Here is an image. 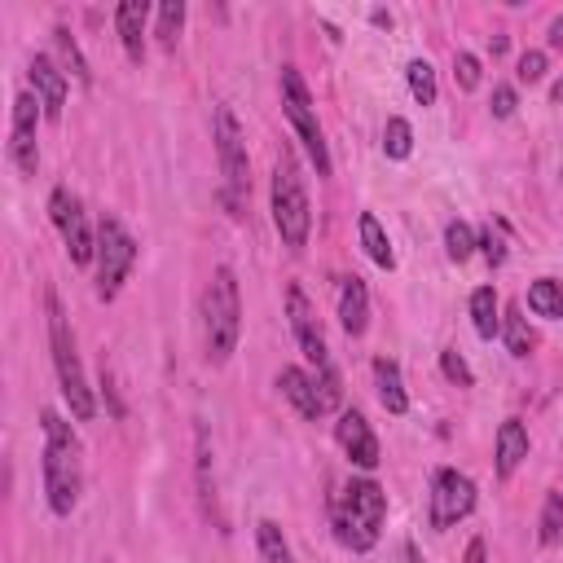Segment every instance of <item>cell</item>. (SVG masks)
<instances>
[{
    "mask_svg": "<svg viewBox=\"0 0 563 563\" xmlns=\"http://www.w3.org/2000/svg\"><path fill=\"white\" fill-rule=\"evenodd\" d=\"M84 449L75 440L71 423L62 414H44V493H49L53 515H71L84 489Z\"/></svg>",
    "mask_w": 563,
    "mask_h": 563,
    "instance_id": "6da1fadb",
    "label": "cell"
},
{
    "mask_svg": "<svg viewBox=\"0 0 563 563\" xmlns=\"http://www.w3.org/2000/svg\"><path fill=\"white\" fill-rule=\"evenodd\" d=\"M383 515H388V493L374 480H348L344 489L330 498V524H335L339 546H348L352 555H366L379 542Z\"/></svg>",
    "mask_w": 563,
    "mask_h": 563,
    "instance_id": "7a4b0ae2",
    "label": "cell"
},
{
    "mask_svg": "<svg viewBox=\"0 0 563 563\" xmlns=\"http://www.w3.org/2000/svg\"><path fill=\"white\" fill-rule=\"evenodd\" d=\"M203 330H207V361L212 366H225L238 348L242 335V300H238V278L234 269H220L212 273V286L203 295Z\"/></svg>",
    "mask_w": 563,
    "mask_h": 563,
    "instance_id": "3957f363",
    "label": "cell"
},
{
    "mask_svg": "<svg viewBox=\"0 0 563 563\" xmlns=\"http://www.w3.org/2000/svg\"><path fill=\"white\" fill-rule=\"evenodd\" d=\"M273 225H278V234L291 251H300L308 242V229H313L308 185H304V172L291 150H282L278 163H273Z\"/></svg>",
    "mask_w": 563,
    "mask_h": 563,
    "instance_id": "277c9868",
    "label": "cell"
},
{
    "mask_svg": "<svg viewBox=\"0 0 563 563\" xmlns=\"http://www.w3.org/2000/svg\"><path fill=\"white\" fill-rule=\"evenodd\" d=\"M49 348H53V366H58V383H62V396L71 405V414L88 423L97 414V401H93V388L84 379V366H80V352H75V335L66 326V313H62V300L49 291Z\"/></svg>",
    "mask_w": 563,
    "mask_h": 563,
    "instance_id": "5b68a950",
    "label": "cell"
},
{
    "mask_svg": "<svg viewBox=\"0 0 563 563\" xmlns=\"http://www.w3.org/2000/svg\"><path fill=\"white\" fill-rule=\"evenodd\" d=\"M212 137H216V154H220V176H225V203L242 207V198L251 194V163H247V141H242V128L229 106L212 110Z\"/></svg>",
    "mask_w": 563,
    "mask_h": 563,
    "instance_id": "8992f818",
    "label": "cell"
},
{
    "mask_svg": "<svg viewBox=\"0 0 563 563\" xmlns=\"http://www.w3.org/2000/svg\"><path fill=\"white\" fill-rule=\"evenodd\" d=\"M278 84H282V110H286V119H291V128L300 132V141H304L308 159H313L317 176H330L326 132H322V124H317V110H313V97H308L304 75L295 71V66H282V80Z\"/></svg>",
    "mask_w": 563,
    "mask_h": 563,
    "instance_id": "52a82bcc",
    "label": "cell"
},
{
    "mask_svg": "<svg viewBox=\"0 0 563 563\" xmlns=\"http://www.w3.org/2000/svg\"><path fill=\"white\" fill-rule=\"evenodd\" d=\"M132 260H137V242L128 238V229L115 216H102V225H97V295L102 300L119 295Z\"/></svg>",
    "mask_w": 563,
    "mask_h": 563,
    "instance_id": "ba28073f",
    "label": "cell"
},
{
    "mask_svg": "<svg viewBox=\"0 0 563 563\" xmlns=\"http://www.w3.org/2000/svg\"><path fill=\"white\" fill-rule=\"evenodd\" d=\"M49 216H53V225H58V234L66 242L71 264H93L97 260V238H93V229H88V220L80 212V198L58 185V190L49 194Z\"/></svg>",
    "mask_w": 563,
    "mask_h": 563,
    "instance_id": "9c48e42d",
    "label": "cell"
},
{
    "mask_svg": "<svg viewBox=\"0 0 563 563\" xmlns=\"http://www.w3.org/2000/svg\"><path fill=\"white\" fill-rule=\"evenodd\" d=\"M471 511H476V484L454 467H440L432 476V528H454Z\"/></svg>",
    "mask_w": 563,
    "mask_h": 563,
    "instance_id": "30bf717a",
    "label": "cell"
},
{
    "mask_svg": "<svg viewBox=\"0 0 563 563\" xmlns=\"http://www.w3.org/2000/svg\"><path fill=\"white\" fill-rule=\"evenodd\" d=\"M40 97L18 93L14 97V124H9V159L22 176H36L40 150H36V119H40Z\"/></svg>",
    "mask_w": 563,
    "mask_h": 563,
    "instance_id": "8fae6325",
    "label": "cell"
},
{
    "mask_svg": "<svg viewBox=\"0 0 563 563\" xmlns=\"http://www.w3.org/2000/svg\"><path fill=\"white\" fill-rule=\"evenodd\" d=\"M286 313H291V330H295V339H300V352L313 361V370L335 366L330 352H326L322 326H317V317H313V304H308V295L300 291V286H286Z\"/></svg>",
    "mask_w": 563,
    "mask_h": 563,
    "instance_id": "7c38bea8",
    "label": "cell"
},
{
    "mask_svg": "<svg viewBox=\"0 0 563 563\" xmlns=\"http://www.w3.org/2000/svg\"><path fill=\"white\" fill-rule=\"evenodd\" d=\"M335 436H339V449L348 454L352 467H361V471L379 467V440H374L366 414L344 410V414H339V423H335Z\"/></svg>",
    "mask_w": 563,
    "mask_h": 563,
    "instance_id": "4fadbf2b",
    "label": "cell"
},
{
    "mask_svg": "<svg viewBox=\"0 0 563 563\" xmlns=\"http://www.w3.org/2000/svg\"><path fill=\"white\" fill-rule=\"evenodd\" d=\"M278 388H282L286 401H291L295 410L308 418V423H317V418L326 414V410H322V396H317V379H313V374H304L300 366H286V370L278 374Z\"/></svg>",
    "mask_w": 563,
    "mask_h": 563,
    "instance_id": "5bb4252c",
    "label": "cell"
},
{
    "mask_svg": "<svg viewBox=\"0 0 563 563\" xmlns=\"http://www.w3.org/2000/svg\"><path fill=\"white\" fill-rule=\"evenodd\" d=\"M31 84H36V97H40V106H44V119H62L66 75L49 58H31Z\"/></svg>",
    "mask_w": 563,
    "mask_h": 563,
    "instance_id": "9a60e30c",
    "label": "cell"
},
{
    "mask_svg": "<svg viewBox=\"0 0 563 563\" xmlns=\"http://www.w3.org/2000/svg\"><path fill=\"white\" fill-rule=\"evenodd\" d=\"M146 18H150V5L146 0H124L115 9V27H119V40H124V53L132 62L146 58Z\"/></svg>",
    "mask_w": 563,
    "mask_h": 563,
    "instance_id": "2e32d148",
    "label": "cell"
},
{
    "mask_svg": "<svg viewBox=\"0 0 563 563\" xmlns=\"http://www.w3.org/2000/svg\"><path fill=\"white\" fill-rule=\"evenodd\" d=\"M339 322H344L348 335H366L370 322V291L361 278H344L339 286Z\"/></svg>",
    "mask_w": 563,
    "mask_h": 563,
    "instance_id": "e0dca14e",
    "label": "cell"
},
{
    "mask_svg": "<svg viewBox=\"0 0 563 563\" xmlns=\"http://www.w3.org/2000/svg\"><path fill=\"white\" fill-rule=\"evenodd\" d=\"M528 458V432L520 418H506L498 427V476H515V467Z\"/></svg>",
    "mask_w": 563,
    "mask_h": 563,
    "instance_id": "ac0fdd59",
    "label": "cell"
},
{
    "mask_svg": "<svg viewBox=\"0 0 563 563\" xmlns=\"http://www.w3.org/2000/svg\"><path fill=\"white\" fill-rule=\"evenodd\" d=\"M374 383H379V401L388 414H405L410 410V396H405V383H401V370H396V361L379 357L374 361Z\"/></svg>",
    "mask_w": 563,
    "mask_h": 563,
    "instance_id": "d6986e66",
    "label": "cell"
},
{
    "mask_svg": "<svg viewBox=\"0 0 563 563\" xmlns=\"http://www.w3.org/2000/svg\"><path fill=\"white\" fill-rule=\"evenodd\" d=\"M471 322H476L480 339L502 335V304H498V291H493V286H480V291L471 295Z\"/></svg>",
    "mask_w": 563,
    "mask_h": 563,
    "instance_id": "ffe728a7",
    "label": "cell"
},
{
    "mask_svg": "<svg viewBox=\"0 0 563 563\" xmlns=\"http://www.w3.org/2000/svg\"><path fill=\"white\" fill-rule=\"evenodd\" d=\"M361 247H366V256L379 264V269H396L392 242H388V234H383L379 216H370V212H361Z\"/></svg>",
    "mask_w": 563,
    "mask_h": 563,
    "instance_id": "44dd1931",
    "label": "cell"
},
{
    "mask_svg": "<svg viewBox=\"0 0 563 563\" xmlns=\"http://www.w3.org/2000/svg\"><path fill=\"white\" fill-rule=\"evenodd\" d=\"M502 335H506V348L515 352V357H528L537 344V335L528 330V317H524V308L520 304H511L506 308V317H502Z\"/></svg>",
    "mask_w": 563,
    "mask_h": 563,
    "instance_id": "7402d4cb",
    "label": "cell"
},
{
    "mask_svg": "<svg viewBox=\"0 0 563 563\" xmlns=\"http://www.w3.org/2000/svg\"><path fill=\"white\" fill-rule=\"evenodd\" d=\"M528 308H533L537 317H563V282L537 278L528 286Z\"/></svg>",
    "mask_w": 563,
    "mask_h": 563,
    "instance_id": "603a6c76",
    "label": "cell"
},
{
    "mask_svg": "<svg viewBox=\"0 0 563 563\" xmlns=\"http://www.w3.org/2000/svg\"><path fill=\"white\" fill-rule=\"evenodd\" d=\"M256 546H260V559L264 563H295L291 559V546H286V537H282V528L273 524V520H260L256 524Z\"/></svg>",
    "mask_w": 563,
    "mask_h": 563,
    "instance_id": "cb8c5ba5",
    "label": "cell"
},
{
    "mask_svg": "<svg viewBox=\"0 0 563 563\" xmlns=\"http://www.w3.org/2000/svg\"><path fill=\"white\" fill-rule=\"evenodd\" d=\"M383 150H388V159H410V150H414L410 119H401V115L388 119V128H383Z\"/></svg>",
    "mask_w": 563,
    "mask_h": 563,
    "instance_id": "d4e9b609",
    "label": "cell"
},
{
    "mask_svg": "<svg viewBox=\"0 0 563 563\" xmlns=\"http://www.w3.org/2000/svg\"><path fill=\"white\" fill-rule=\"evenodd\" d=\"M445 251H449V260H454V264L476 256V234H471L467 220H449V225H445Z\"/></svg>",
    "mask_w": 563,
    "mask_h": 563,
    "instance_id": "484cf974",
    "label": "cell"
},
{
    "mask_svg": "<svg viewBox=\"0 0 563 563\" xmlns=\"http://www.w3.org/2000/svg\"><path fill=\"white\" fill-rule=\"evenodd\" d=\"M405 75H410V93L418 97L423 106H436V71L427 58H414L410 66H405Z\"/></svg>",
    "mask_w": 563,
    "mask_h": 563,
    "instance_id": "4316f807",
    "label": "cell"
},
{
    "mask_svg": "<svg viewBox=\"0 0 563 563\" xmlns=\"http://www.w3.org/2000/svg\"><path fill=\"white\" fill-rule=\"evenodd\" d=\"M181 27H185V5L181 0H163L159 5V31H154L163 49H172L176 36H181Z\"/></svg>",
    "mask_w": 563,
    "mask_h": 563,
    "instance_id": "83f0119b",
    "label": "cell"
},
{
    "mask_svg": "<svg viewBox=\"0 0 563 563\" xmlns=\"http://www.w3.org/2000/svg\"><path fill=\"white\" fill-rule=\"evenodd\" d=\"M53 40H58V53H62V62L71 66V75H75V80H80V84H93V71H88V62H84L80 44L71 40V31H66V27H58V31H53Z\"/></svg>",
    "mask_w": 563,
    "mask_h": 563,
    "instance_id": "f1b7e54d",
    "label": "cell"
},
{
    "mask_svg": "<svg viewBox=\"0 0 563 563\" xmlns=\"http://www.w3.org/2000/svg\"><path fill=\"white\" fill-rule=\"evenodd\" d=\"M537 537L542 546H555L563 537V498L559 493H546V506H542V524H537Z\"/></svg>",
    "mask_w": 563,
    "mask_h": 563,
    "instance_id": "f546056e",
    "label": "cell"
},
{
    "mask_svg": "<svg viewBox=\"0 0 563 563\" xmlns=\"http://www.w3.org/2000/svg\"><path fill=\"white\" fill-rule=\"evenodd\" d=\"M440 370H445V379H449V383H458V388H471V383H476V374H471V366L458 357L454 348L440 352Z\"/></svg>",
    "mask_w": 563,
    "mask_h": 563,
    "instance_id": "4dcf8cb0",
    "label": "cell"
},
{
    "mask_svg": "<svg viewBox=\"0 0 563 563\" xmlns=\"http://www.w3.org/2000/svg\"><path fill=\"white\" fill-rule=\"evenodd\" d=\"M454 80H458V88H467V93L480 84V58L476 53H458L454 58Z\"/></svg>",
    "mask_w": 563,
    "mask_h": 563,
    "instance_id": "1f68e13d",
    "label": "cell"
},
{
    "mask_svg": "<svg viewBox=\"0 0 563 563\" xmlns=\"http://www.w3.org/2000/svg\"><path fill=\"white\" fill-rule=\"evenodd\" d=\"M515 75H520L524 84H537L546 75V53L542 49H528L524 58H520V71H515Z\"/></svg>",
    "mask_w": 563,
    "mask_h": 563,
    "instance_id": "d6a6232c",
    "label": "cell"
},
{
    "mask_svg": "<svg viewBox=\"0 0 563 563\" xmlns=\"http://www.w3.org/2000/svg\"><path fill=\"white\" fill-rule=\"evenodd\" d=\"M476 247L484 251V260H489V264H502V260H506V247H502V238L493 234V225H489V229H480Z\"/></svg>",
    "mask_w": 563,
    "mask_h": 563,
    "instance_id": "836d02e7",
    "label": "cell"
},
{
    "mask_svg": "<svg viewBox=\"0 0 563 563\" xmlns=\"http://www.w3.org/2000/svg\"><path fill=\"white\" fill-rule=\"evenodd\" d=\"M515 106H520V102H515V88H511V84L493 88V115H498V119H511Z\"/></svg>",
    "mask_w": 563,
    "mask_h": 563,
    "instance_id": "e575fe53",
    "label": "cell"
},
{
    "mask_svg": "<svg viewBox=\"0 0 563 563\" xmlns=\"http://www.w3.org/2000/svg\"><path fill=\"white\" fill-rule=\"evenodd\" d=\"M546 40H550V49H563V14L550 22V31H546Z\"/></svg>",
    "mask_w": 563,
    "mask_h": 563,
    "instance_id": "d590c367",
    "label": "cell"
},
{
    "mask_svg": "<svg viewBox=\"0 0 563 563\" xmlns=\"http://www.w3.org/2000/svg\"><path fill=\"white\" fill-rule=\"evenodd\" d=\"M467 563H484V542H471L467 546Z\"/></svg>",
    "mask_w": 563,
    "mask_h": 563,
    "instance_id": "8d00e7d4",
    "label": "cell"
},
{
    "mask_svg": "<svg viewBox=\"0 0 563 563\" xmlns=\"http://www.w3.org/2000/svg\"><path fill=\"white\" fill-rule=\"evenodd\" d=\"M370 18H374V27H392V14H383V9H374Z\"/></svg>",
    "mask_w": 563,
    "mask_h": 563,
    "instance_id": "74e56055",
    "label": "cell"
},
{
    "mask_svg": "<svg viewBox=\"0 0 563 563\" xmlns=\"http://www.w3.org/2000/svg\"><path fill=\"white\" fill-rule=\"evenodd\" d=\"M550 97H555V102H563V80H559L555 88H550Z\"/></svg>",
    "mask_w": 563,
    "mask_h": 563,
    "instance_id": "f35d334b",
    "label": "cell"
}]
</instances>
